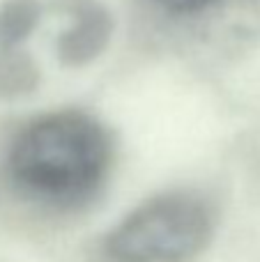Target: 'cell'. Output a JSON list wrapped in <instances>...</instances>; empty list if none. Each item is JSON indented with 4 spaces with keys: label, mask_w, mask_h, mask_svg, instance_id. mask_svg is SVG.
I'll use <instances>...</instances> for the list:
<instances>
[{
    "label": "cell",
    "mask_w": 260,
    "mask_h": 262,
    "mask_svg": "<svg viewBox=\"0 0 260 262\" xmlns=\"http://www.w3.org/2000/svg\"><path fill=\"white\" fill-rule=\"evenodd\" d=\"M115 157L113 136L78 108L37 115L7 149V175L21 195L44 207L78 209L104 186Z\"/></svg>",
    "instance_id": "1"
},
{
    "label": "cell",
    "mask_w": 260,
    "mask_h": 262,
    "mask_svg": "<svg viewBox=\"0 0 260 262\" xmlns=\"http://www.w3.org/2000/svg\"><path fill=\"white\" fill-rule=\"evenodd\" d=\"M216 207L196 191L143 200L92 251V262H196L216 235Z\"/></svg>",
    "instance_id": "2"
},
{
    "label": "cell",
    "mask_w": 260,
    "mask_h": 262,
    "mask_svg": "<svg viewBox=\"0 0 260 262\" xmlns=\"http://www.w3.org/2000/svg\"><path fill=\"white\" fill-rule=\"evenodd\" d=\"M53 12L67 16V28L55 39V55L64 67H88L111 44L113 14L101 0H46Z\"/></svg>",
    "instance_id": "3"
},
{
    "label": "cell",
    "mask_w": 260,
    "mask_h": 262,
    "mask_svg": "<svg viewBox=\"0 0 260 262\" xmlns=\"http://www.w3.org/2000/svg\"><path fill=\"white\" fill-rule=\"evenodd\" d=\"M187 21L201 41L219 53L240 55L260 41V0H214Z\"/></svg>",
    "instance_id": "4"
},
{
    "label": "cell",
    "mask_w": 260,
    "mask_h": 262,
    "mask_svg": "<svg viewBox=\"0 0 260 262\" xmlns=\"http://www.w3.org/2000/svg\"><path fill=\"white\" fill-rule=\"evenodd\" d=\"M37 60L23 46H0V101H18L39 88Z\"/></svg>",
    "instance_id": "5"
},
{
    "label": "cell",
    "mask_w": 260,
    "mask_h": 262,
    "mask_svg": "<svg viewBox=\"0 0 260 262\" xmlns=\"http://www.w3.org/2000/svg\"><path fill=\"white\" fill-rule=\"evenodd\" d=\"M41 0H0V46H23L41 21Z\"/></svg>",
    "instance_id": "6"
},
{
    "label": "cell",
    "mask_w": 260,
    "mask_h": 262,
    "mask_svg": "<svg viewBox=\"0 0 260 262\" xmlns=\"http://www.w3.org/2000/svg\"><path fill=\"white\" fill-rule=\"evenodd\" d=\"M161 12L170 14L175 18H187L198 14L201 9H205L207 5H212L214 0H152Z\"/></svg>",
    "instance_id": "7"
}]
</instances>
